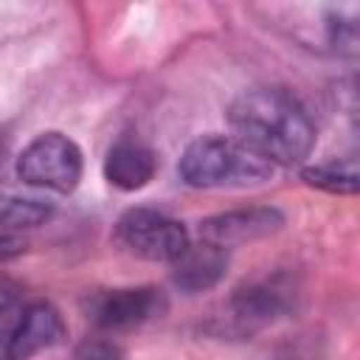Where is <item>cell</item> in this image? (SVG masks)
Masks as SVG:
<instances>
[{"label": "cell", "mask_w": 360, "mask_h": 360, "mask_svg": "<svg viewBox=\"0 0 360 360\" xmlns=\"http://www.w3.org/2000/svg\"><path fill=\"white\" fill-rule=\"evenodd\" d=\"M166 309L163 292L155 287H118L87 298V318L104 332L141 326Z\"/></svg>", "instance_id": "cell-5"}, {"label": "cell", "mask_w": 360, "mask_h": 360, "mask_svg": "<svg viewBox=\"0 0 360 360\" xmlns=\"http://www.w3.org/2000/svg\"><path fill=\"white\" fill-rule=\"evenodd\" d=\"M76 360H124L121 349L104 338H84L76 346Z\"/></svg>", "instance_id": "cell-14"}, {"label": "cell", "mask_w": 360, "mask_h": 360, "mask_svg": "<svg viewBox=\"0 0 360 360\" xmlns=\"http://www.w3.org/2000/svg\"><path fill=\"white\" fill-rule=\"evenodd\" d=\"M281 225H284V214L273 205L233 208V211H222V214L202 219L200 239L228 253L231 248H242V245H250V242H259L276 233Z\"/></svg>", "instance_id": "cell-6"}, {"label": "cell", "mask_w": 360, "mask_h": 360, "mask_svg": "<svg viewBox=\"0 0 360 360\" xmlns=\"http://www.w3.org/2000/svg\"><path fill=\"white\" fill-rule=\"evenodd\" d=\"M292 298H295L292 281L276 273V276L245 281L239 290H233L228 301V312H231V321L239 323V329H256L284 315L292 307Z\"/></svg>", "instance_id": "cell-7"}, {"label": "cell", "mask_w": 360, "mask_h": 360, "mask_svg": "<svg viewBox=\"0 0 360 360\" xmlns=\"http://www.w3.org/2000/svg\"><path fill=\"white\" fill-rule=\"evenodd\" d=\"M177 172L191 188H214L262 183L273 174V166L248 146H242L236 138L200 135L183 149Z\"/></svg>", "instance_id": "cell-2"}, {"label": "cell", "mask_w": 360, "mask_h": 360, "mask_svg": "<svg viewBox=\"0 0 360 360\" xmlns=\"http://www.w3.org/2000/svg\"><path fill=\"white\" fill-rule=\"evenodd\" d=\"M25 239H20L17 233H8V231H0V262H11L17 256L25 253Z\"/></svg>", "instance_id": "cell-15"}, {"label": "cell", "mask_w": 360, "mask_h": 360, "mask_svg": "<svg viewBox=\"0 0 360 360\" xmlns=\"http://www.w3.org/2000/svg\"><path fill=\"white\" fill-rule=\"evenodd\" d=\"M233 138L270 166H295L315 146V124L295 96L278 87H253L228 107Z\"/></svg>", "instance_id": "cell-1"}, {"label": "cell", "mask_w": 360, "mask_h": 360, "mask_svg": "<svg viewBox=\"0 0 360 360\" xmlns=\"http://www.w3.org/2000/svg\"><path fill=\"white\" fill-rule=\"evenodd\" d=\"M304 183L321 188V191H329V194H357L360 188V169H357V160L354 158H335V160H326V163H315V166H307L301 172Z\"/></svg>", "instance_id": "cell-12"}, {"label": "cell", "mask_w": 360, "mask_h": 360, "mask_svg": "<svg viewBox=\"0 0 360 360\" xmlns=\"http://www.w3.org/2000/svg\"><path fill=\"white\" fill-rule=\"evenodd\" d=\"M82 149L62 132L37 135L17 158V177L25 186L70 194L82 180Z\"/></svg>", "instance_id": "cell-3"}, {"label": "cell", "mask_w": 360, "mask_h": 360, "mask_svg": "<svg viewBox=\"0 0 360 360\" xmlns=\"http://www.w3.org/2000/svg\"><path fill=\"white\" fill-rule=\"evenodd\" d=\"M158 172V158L138 141H118L104 158V177L121 191L143 188Z\"/></svg>", "instance_id": "cell-10"}, {"label": "cell", "mask_w": 360, "mask_h": 360, "mask_svg": "<svg viewBox=\"0 0 360 360\" xmlns=\"http://www.w3.org/2000/svg\"><path fill=\"white\" fill-rule=\"evenodd\" d=\"M273 360H326V352L321 346L318 338H309V335H295L290 340H284Z\"/></svg>", "instance_id": "cell-13"}, {"label": "cell", "mask_w": 360, "mask_h": 360, "mask_svg": "<svg viewBox=\"0 0 360 360\" xmlns=\"http://www.w3.org/2000/svg\"><path fill=\"white\" fill-rule=\"evenodd\" d=\"M62 338H65V321H62L59 309L48 301H37V304L25 307L17 326L11 329L6 357L8 360H28V357L56 346Z\"/></svg>", "instance_id": "cell-8"}, {"label": "cell", "mask_w": 360, "mask_h": 360, "mask_svg": "<svg viewBox=\"0 0 360 360\" xmlns=\"http://www.w3.org/2000/svg\"><path fill=\"white\" fill-rule=\"evenodd\" d=\"M225 270H228V253L208 242H200V245H188L172 262V281L183 292L194 295L217 287L225 278Z\"/></svg>", "instance_id": "cell-9"}, {"label": "cell", "mask_w": 360, "mask_h": 360, "mask_svg": "<svg viewBox=\"0 0 360 360\" xmlns=\"http://www.w3.org/2000/svg\"><path fill=\"white\" fill-rule=\"evenodd\" d=\"M53 217V205L42 197L22 194L14 188H0V231H28L39 228Z\"/></svg>", "instance_id": "cell-11"}, {"label": "cell", "mask_w": 360, "mask_h": 360, "mask_svg": "<svg viewBox=\"0 0 360 360\" xmlns=\"http://www.w3.org/2000/svg\"><path fill=\"white\" fill-rule=\"evenodd\" d=\"M115 239L141 259L169 264L191 245L186 225L155 208H129L115 225Z\"/></svg>", "instance_id": "cell-4"}, {"label": "cell", "mask_w": 360, "mask_h": 360, "mask_svg": "<svg viewBox=\"0 0 360 360\" xmlns=\"http://www.w3.org/2000/svg\"><path fill=\"white\" fill-rule=\"evenodd\" d=\"M8 301H11V287H8V281L0 278V307H6Z\"/></svg>", "instance_id": "cell-16"}]
</instances>
